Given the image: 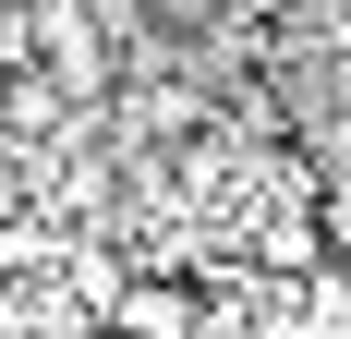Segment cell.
I'll list each match as a JSON object with an SVG mask.
<instances>
[{
  "mask_svg": "<svg viewBox=\"0 0 351 339\" xmlns=\"http://www.w3.org/2000/svg\"><path fill=\"white\" fill-rule=\"evenodd\" d=\"M121 327H194V291H158V279H145V291H121Z\"/></svg>",
  "mask_w": 351,
  "mask_h": 339,
  "instance_id": "1",
  "label": "cell"
},
{
  "mask_svg": "<svg viewBox=\"0 0 351 339\" xmlns=\"http://www.w3.org/2000/svg\"><path fill=\"white\" fill-rule=\"evenodd\" d=\"M0 218H12V182H0Z\"/></svg>",
  "mask_w": 351,
  "mask_h": 339,
  "instance_id": "2",
  "label": "cell"
}]
</instances>
